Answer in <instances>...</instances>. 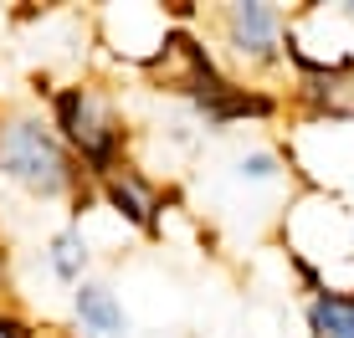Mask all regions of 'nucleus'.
Wrapping results in <instances>:
<instances>
[{
  "mask_svg": "<svg viewBox=\"0 0 354 338\" xmlns=\"http://www.w3.org/2000/svg\"><path fill=\"white\" fill-rule=\"evenodd\" d=\"M0 154H6V169H10V175L26 179V185H36V190H57V185L67 179L62 149H57V143L46 139V128H36V123H10Z\"/></svg>",
  "mask_w": 354,
  "mask_h": 338,
  "instance_id": "1",
  "label": "nucleus"
},
{
  "mask_svg": "<svg viewBox=\"0 0 354 338\" xmlns=\"http://www.w3.org/2000/svg\"><path fill=\"white\" fill-rule=\"evenodd\" d=\"M0 338H21V328H16L10 318H0Z\"/></svg>",
  "mask_w": 354,
  "mask_h": 338,
  "instance_id": "10",
  "label": "nucleus"
},
{
  "mask_svg": "<svg viewBox=\"0 0 354 338\" xmlns=\"http://www.w3.org/2000/svg\"><path fill=\"white\" fill-rule=\"evenodd\" d=\"M267 108H272L267 98H241V92H221V88L211 92V113H216V118H231V113H267Z\"/></svg>",
  "mask_w": 354,
  "mask_h": 338,
  "instance_id": "7",
  "label": "nucleus"
},
{
  "mask_svg": "<svg viewBox=\"0 0 354 338\" xmlns=\"http://www.w3.org/2000/svg\"><path fill=\"white\" fill-rule=\"evenodd\" d=\"M52 267H57V277H77V267H82V241L77 236L52 241Z\"/></svg>",
  "mask_w": 354,
  "mask_h": 338,
  "instance_id": "8",
  "label": "nucleus"
},
{
  "mask_svg": "<svg viewBox=\"0 0 354 338\" xmlns=\"http://www.w3.org/2000/svg\"><path fill=\"white\" fill-rule=\"evenodd\" d=\"M231 36H236L241 52L267 57L272 41H277V16L267 6H236V10H231Z\"/></svg>",
  "mask_w": 354,
  "mask_h": 338,
  "instance_id": "3",
  "label": "nucleus"
},
{
  "mask_svg": "<svg viewBox=\"0 0 354 338\" xmlns=\"http://www.w3.org/2000/svg\"><path fill=\"white\" fill-rule=\"evenodd\" d=\"M241 169H247V175H257V179H262V175H272V159H262V154H252V159L241 164Z\"/></svg>",
  "mask_w": 354,
  "mask_h": 338,
  "instance_id": "9",
  "label": "nucleus"
},
{
  "mask_svg": "<svg viewBox=\"0 0 354 338\" xmlns=\"http://www.w3.org/2000/svg\"><path fill=\"white\" fill-rule=\"evenodd\" d=\"M77 312H82V323H88L93 333L113 338L118 328H124V312H118L113 292H103V287H82V292H77Z\"/></svg>",
  "mask_w": 354,
  "mask_h": 338,
  "instance_id": "4",
  "label": "nucleus"
},
{
  "mask_svg": "<svg viewBox=\"0 0 354 338\" xmlns=\"http://www.w3.org/2000/svg\"><path fill=\"white\" fill-rule=\"evenodd\" d=\"M313 328H319V338H354V297H319L313 303Z\"/></svg>",
  "mask_w": 354,
  "mask_h": 338,
  "instance_id": "5",
  "label": "nucleus"
},
{
  "mask_svg": "<svg viewBox=\"0 0 354 338\" xmlns=\"http://www.w3.org/2000/svg\"><path fill=\"white\" fill-rule=\"evenodd\" d=\"M108 200H113L129 221H139V226L154 221V195H149L133 175H113V179H108Z\"/></svg>",
  "mask_w": 354,
  "mask_h": 338,
  "instance_id": "6",
  "label": "nucleus"
},
{
  "mask_svg": "<svg viewBox=\"0 0 354 338\" xmlns=\"http://www.w3.org/2000/svg\"><path fill=\"white\" fill-rule=\"evenodd\" d=\"M57 123L67 128V139L77 143L82 154L97 164V169H108L113 164V149H118V134H113V123H108V108L93 98V92H82V88H67V92H57Z\"/></svg>",
  "mask_w": 354,
  "mask_h": 338,
  "instance_id": "2",
  "label": "nucleus"
}]
</instances>
